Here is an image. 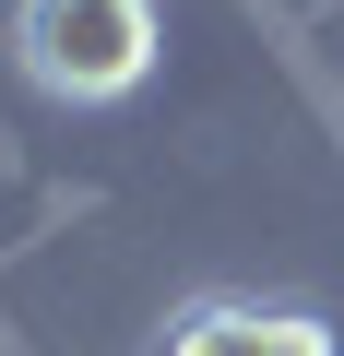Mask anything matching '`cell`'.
<instances>
[{
    "mask_svg": "<svg viewBox=\"0 0 344 356\" xmlns=\"http://www.w3.org/2000/svg\"><path fill=\"white\" fill-rule=\"evenodd\" d=\"M13 60L60 107H107L154 72V0H13Z\"/></svg>",
    "mask_w": 344,
    "mask_h": 356,
    "instance_id": "cell-1",
    "label": "cell"
},
{
    "mask_svg": "<svg viewBox=\"0 0 344 356\" xmlns=\"http://www.w3.org/2000/svg\"><path fill=\"white\" fill-rule=\"evenodd\" d=\"M166 356H332L320 309H261V297H190L166 321Z\"/></svg>",
    "mask_w": 344,
    "mask_h": 356,
    "instance_id": "cell-2",
    "label": "cell"
}]
</instances>
